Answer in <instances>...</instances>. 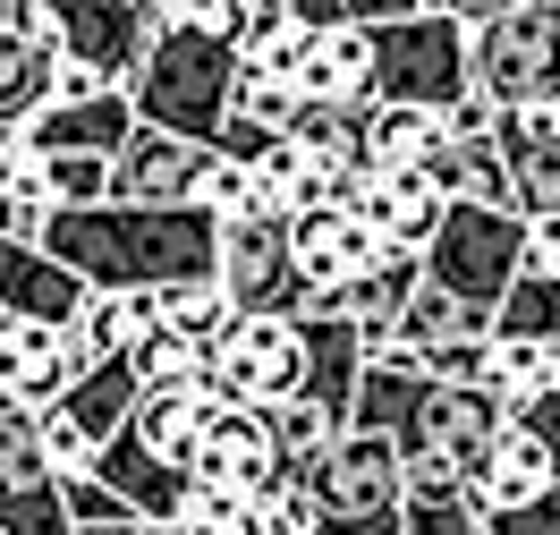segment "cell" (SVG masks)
I'll return each mask as SVG.
<instances>
[{
	"label": "cell",
	"instance_id": "30",
	"mask_svg": "<svg viewBox=\"0 0 560 535\" xmlns=\"http://www.w3.org/2000/svg\"><path fill=\"white\" fill-rule=\"evenodd\" d=\"M492 323L476 306H458L451 289L417 281L408 289V306H399V357H424V349H451V340H485Z\"/></svg>",
	"mask_w": 560,
	"mask_h": 535
},
{
	"label": "cell",
	"instance_id": "24",
	"mask_svg": "<svg viewBox=\"0 0 560 535\" xmlns=\"http://www.w3.org/2000/svg\"><path fill=\"white\" fill-rule=\"evenodd\" d=\"M137 323H144V332H178V340L212 349V340L238 323V306L221 298V281H162V289H137Z\"/></svg>",
	"mask_w": 560,
	"mask_h": 535
},
{
	"label": "cell",
	"instance_id": "47",
	"mask_svg": "<svg viewBox=\"0 0 560 535\" xmlns=\"http://www.w3.org/2000/svg\"><path fill=\"white\" fill-rule=\"evenodd\" d=\"M153 535H187V527H178V519H153Z\"/></svg>",
	"mask_w": 560,
	"mask_h": 535
},
{
	"label": "cell",
	"instance_id": "43",
	"mask_svg": "<svg viewBox=\"0 0 560 535\" xmlns=\"http://www.w3.org/2000/svg\"><path fill=\"white\" fill-rule=\"evenodd\" d=\"M433 0H349V26H390V18H417Z\"/></svg>",
	"mask_w": 560,
	"mask_h": 535
},
{
	"label": "cell",
	"instance_id": "51",
	"mask_svg": "<svg viewBox=\"0 0 560 535\" xmlns=\"http://www.w3.org/2000/svg\"><path fill=\"white\" fill-rule=\"evenodd\" d=\"M0 535H9V527H0Z\"/></svg>",
	"mask_w": 560,
	"mask_h": 535
},
{
	"label": "cell",
	"instance_id": "33",
	"mask_svg": "<svg viewBox=\"0 0 560 535\" xmlns=\"http://www.w3.org/2000/svg\"><path fill=\"white\" fill-rule=\"evenodd\" d=\"M492 332H518V340H552L560 349V289L535 281V272H518L510 298H501V315H492Z\"/></svg>",
	"mask_w": 560,
	"mask_h": 535
},
{
	"label": "cell",
	"instance_id": "7",
	"mask_svg": "<svg viewBox=\"0 0 560 535\" xmlns=\"http://www.w3.org/2000/svg\"><path fill=\"white\" fill-rule=\"evenodd\" d=\"M212 281H221V298H230L238 315H280V323H306V315H315V289L289 272V221H272V213L221 221Z\"/></svg>",
	"mask_w": 560,
	"mask_h": 535
},
{
	"label": "cell",
	"instance_id": "19",
	"mask_svg": "<svg viewBox=\"0 0 560 535\" xmlns=\"http://www.w3.org/2000/svg\"><path fill=\"white\" fill-rule=\"evenodd\" d=\"M357 213L374 221V239H383L390 255H424V247H433V230H442V213H451V196H442L424 171H374Z\"/></svg>",
	"mask_w": 560,
	"mask_h": 535
},
{
	"label": "cell",
	"instance_id": "46",
	"mask_svg": "<svg viewBox=\"0 0 560 535\" xmlns=\"http://www.w3.org/2000/svg\"><path fill=\"white\" fill-rule=\"evenodd\" d=\"M77 535H153V519H137V510H119V519H103V527H77Z\"/></svg>",
	"mask_w": 560,
	"mask_h": 535
},
{
	"label": "cell",
	"instance_id": "18",
	"mask_svg": "<svg viewBox=\"0 0 560 535\" xmlns=\"http://www.w3.org/2000/svg\"><path fill=\"white\" fill-rule=\"evenodd\" d=\"M77 306H85V281H77L69 264H51L43 247L0 239V315H9V323H51V332H69Z\"/></svg>",
	"mask_w": 560,
	"mask_h": 535
},
{
	"label": "cell",
	"instance_id": "21",
	"mask_svg": "<svg viewBox=\"0 0 560 535\" xmlns=\"http://www.w3.org/2000/svg\"><path fill=\"white\" fill-rule=\"evenodd\" d=\"M298 340H306V399L331 408L340 426H349V399H357V374H365V349H357V323L340 306H315V315L298 323Z\"/></svg>",
	"mask_w": 560,
	"mask_h": 535
},
{
	"label": "cell",
	"instance_id": "12",
	"mask_svg": "<svg viewBox=\"0 0 560 535\" xmlns=\"http://www.w3.org/2000/svg\"><path fill=\"white\" fill-rule=\"evenodd\" d=\"M196 493H238V501H272L289 476H280V442H272V417L264 408H212L205 442H196Z\"/></svg>",
	"mask_w": 560,
	"mask_h": 535
},
{
	"label": "cell",
	"instance_id": "36",
	"mask_svg": "<svg viewBox=\"0 0 560 535\" xmlns=\"http://www.w3.org/2000/svg\"><path fill=\"white\" fill-rule=\"evenodd\" d=\"M196 205H205L212 221H238V213H255V178H246V162L212 153V171H205V187H196Z\"/></svg>",
	"mask_w": 560,
	"mask_h": 535
},
{
	"label": "cell",
	"instance_id": "3",
	"mask_svg": "<svg viewBox=\"0 0 560 535\" xmlns=\"http://www.w3.org/2000/svg\"><path fill=\"white\" fill-rule=\"evenodd\" d=\"M128 103H137L144 128L187 137V144L212 153L221 128H230V103H238V51L212 43V35H196V26H178V18H162V35H153V51H144Z\"/></svg>",
	"mask_w": 560,
	"mask_h": 535
},
{
	"label": "cell",
	"instance_id": "16",
	"mask_svg": "<svg viewBox=\"0 0 560 535\" xmlns=\"http://www.w3.org/2000/svg\"><path fill=\"white\" fill-rule=\"evenodd\" d=\"M77 383L69 340L51 323H0V417H43Z\"/></svg>",
	"mask_w": 560,
	"mask_h": 535
},
{
	"label": "cell",
	"instance_id": "44",
	"mask_svg": "<svg viewBox=\"0 0 560 535\" xmlns=\"http://www.w3.org/2000/svg\"><path fill=\"white\" fill-rule=\"evenodd\" d=\"M433 9H442V18H458V26L476 35V26H492V18H501V9H518V0H433Z\"/></svg>",
	"mask_w": 560,
	"mask_h": 535
},
{
	"label": "cell",
	"instance_id": "42",
	"mask_svg": "<svg viewBox=\"0 0 560 535\" xmlns=\"http://www.w3.org/2000/svg\"><path fill=\"white\" fill-rule=\"evenodd\" d=\"M510 426H526V433H535V442H544V451L560 460V392H535V399H518V408H510Z\"/></svg>",
	"mask_w": 560,
	"mask_h": 535
},
{
	"label": "cell",
	"instance_id": "31",
	"mask_svg": "<svg viewBox=\"0 0 560 535\" xmlns=\"http://www.w3.org/2000/svg\"><path fill=\"white\" fill-rule=\"evenodd\" d=\"M51 69H60V51H35V43L0 35V153H9L18 128L51 103Z\"/></svg>",
	"mask_w": 560,
	"mask_h": 535
},
{
	"label": "cell",
	"instance_id": "38",
	"mask_svg": "<svg viewBox=\"0 0 560 535\" xmlns=\"http://www.w3.org/2000/svg\"><path fill=\"white\" fill-rule=\"evenodd\" d=\"M0 35L35 43V51H60V0H0Z\"/></svg>",
	"mask_w": 560,
	"mask_h": 535
},
{
	"label": "cell",
	"instance_id": "5",
	"mask_svg": "<svg viewBox=\"0 0 560 535\" xmlns=\"http://www.w3.org/2000/svg\"><path fill=\"white\" fill-rule=\"evenodd\" d=\"M518 255H526V221L510 205H451L417 264H424L433 289H451L458 306H476L492 323L501 298H510V281H518Z\"/></svg>",
	"mask_w": 560,
	"mask_h": 535
},
{
	"label": "cell",
	"instance_id": "20",
	"mask_svg": "<svg viewBox=\"0 0 560 535\" xmlns=\"http://www.w3.org/2000/svg\"><path fill=\"white\" fill-rule=\"evenodd\" d=\"M492 144H501V171H510V205L518 221L560 213V137L535 111H492Z\"/></svg>",
	"mask_w": 560,
	"mask_h": 535
},
{
	"label": "cell",
	"instance_id": "4",
	"mask_svg": "<svg viewBox=\"0 0 560 535\" xmlns=\"http://www.w3.org/2000/svg\"><path fill=\"white\" fill-rule=\"evenodd\" d=\"M467 85L485 111H544L560 94V9L518 0L467 35Z\"/></svg>",
	"mask_w": 560,
	"mask_h": 535
},
{
	"label": "cell",
	"instance_id": "28",
	"mask_svg": "<svg viewBox=\"0 0 560 535\" xmlns=\"http://www.w3.org/2000/svg\"><path fill=\"white\" fill-rule=\"evenodd\" d=\"M485 392L501 399V417L535 392H560V349L552 340H518V332H492L485 340Z\"/></svg>",
	"mask_w": 560,
	"mask_h": 535
},
{
	"label": "cell",
	"instance_id": "1",
	"mask_svg": "<svg viewBox=\"0 0 560 535\" xmlns=\"http://www.w3.org/2000/svg\"><path fill=\"white\" fill-rule=\"evenodd\" d=\"M349 426L399 442L408 493H467L485 442L510 426V417H501V399H492L485 383H476V392H451V383H424L408 357H374V365L357 374Z\"/></svg>",
	"mask_w": 560,
	"mask_h": 535
},
{
	"label": "cell",
	"instance_id": "40",
	"mask_svg": "<svg viewBox=\"0 0 560 535\" xmlns=\"http://www.w3.org/2000/svg\"><path fill=\"white\" fill-rule=\"evenodd\" d=\"M264 535H323V501L306 493V485H280V493L264 501Z\"/></svg>",
	"mask_w": 560,
	"mask_h": 535
},
{
	"label": "cell",
	"instance_id": "45",
	"mask_svg": "<svg viewBox=\"0 0 560 535\" xmlns=\"http://www.w3.org/2000/svg\"><path fill=\"white\" fill-rule=\"evenodd\" d=\"M323 535H399V519H323Z\"/></svg>",
	"mask_w": 560,
	"mask_h": 535
},
{
	"label": "cell",
	"instance_id": "41",
	"mask_svg": "<svg viewBox=\"0 0 560 535\" xmlns=\"http://www.w3.org/2000/svg\"><path fill=\"white\" fill-rule=\"evenodd\" d=\"M518 272H535V281H552V289H560V213H535V221H526Z\"/></svg>",
	"mask_w": 560,
	"mask_h": 535
},
{
	"label": "cell",
	"instance_id": "49",
	"mask_svg": "<svg viewBox=\"0 0 560 535\" xmlns=\"http://www.w3.org/2000/svg\"><path fill=\"white\" fill-rule=\"evenodd\" d=\"M153 9H162V18H171V9H178V0H153Z\"/></svg>",
	"mask_w": 560,
	"mask_h": 535
},
{
	"label": "cell",
	"instance_id": "29",
	"mask_svg": "<svg viewBox=\"0 0 560 535\" xmlns=\"http://www.w3.org/2000/svg\"><path fill=\"white\" fill-rule=\"evenodd\" d=\"M60 417H69L94 451H103L110 433L137 417V374H128V357H110V365H94V374H77L69 399H60Z\"/></svg>",
	"mask_w": 560,
	"mask_h": 535
},
{
	"label": "cell",
	"instance_id": "35",
	"mask_svg": "<svg viewBox=\"0 0 560 535\" xmlns=\"http://www.w3.org/2000/svg\"><path fill=\"white\" fill-rule=\"evenodd\" d=\"M399 535H485L467 493H408L399 501Z\"/></svg>",
	"mask_w": 560,
	"mask_h": 535
},
{
	"label": "cell",
	"instance_id": "11",
	"mask_svg": "<svg viewBox=\"0 0 560 535\" xmlns=\"http://www.w3.org/2000/svg\"><path fill=\"white\" fill-rule=\"evenodd\" d=\"M306 493L323 501V519H399L408 501V467H399V442L390 433H340L323 467L306 476Z\"/></svg>",
	"mask_w": 560,
	"mask_h": 535
},
{
	"label": "cell",
	"instance_id": "22",
	"mask_svg": "<svg viewBox=\"0 0 560 535\" xmlns=\"http://www.w3.org/2000/svg\"><path fill=\"white\" fill-rule=\"evenodd\" d=\"M298 103H374V35L323 26L298 60Z\"/></svg>",
	"mask_w": 560,
	"mask_h": 535
},
{
	"label": "cell",
	"instance_id": "15",
	"mask_svg": "<svg viewBox=\"0 0 560 535\" xmlns=\"http://www.w3.org/2000/svg\"><path fill=\"white\" fill-rule=\"evenodd\" d=\"M560 485V460L535 442L526 426H501L485 442V460H476V476H467V510L485 519V535L501 527V519H518L526 501H544Z\"/></svg>",
	"mask_w": 560,
	"mask_h": 535
},
{
	"label": "cell",
	"instance_id": "27",
	"mask_svg": "<svg viewBox=\"0 0 560 535\" xmlns=\"http://www.w3.org/2000/svg\"><path fill=\"white\" fill-rule=\"evenodd\" d=\"M137 298H119V289H85V306H77V323L60 332L69 340V365L77 374H94V365H110V357L137 349Z\"/></svg>",
	"mask_w": 560,
	"mask_h": 535
},
{
	"label": "cell",
	"instance_id": "48",
	"mask_svg": "<svg viewBox=\"0 0 560 535\" xmlns=\"http://www.w3.org/2000/svg\"><path fill=\"white\" fill-rule=\"evenodd\" d=\"M0 187H9V153H0Z\"/></svg>",
	"mask_w": 560,
	"mask_h": 535
},
{
	"label": "cell",
	"instance_id": "14",
	"mask_svg": "<svg viewBox=\"0 0 560 535\" xmlns=\"http://www.w3.org/2000/svg\"><path fill=\"white\" fill-rule=\"evenodd\" d=\"M0 527L9 535H77L60 501V467L43 460L35 417H0Z\"/></svg>",
	"mask_w": 560,
	"mask_h": 535
},
{
	"label": "cell",
	"instance_id": "37",
	"mask_svg": "<svg viewBox=\"0 0 560 535\" xmlns=\"http://www.w3.org/2000/svg\"><path fill=\"white\" fill-rule=\"evenodd\" d=\"M492 340V332H485ZM485 340H451V349H424V357H408L424 383H451V392H476L485 383Z\"/></svg>",
	"mask_w": 560,
	"mask_h": 535
},
{
	"label": "cell",
	"instance_id": "32",
	"mask_svg": "<svg viewBox=\"0 0 560 535\" xmlns=\"http://www.w3.org/2000/svg\"><path fill=\"white\" fill-rule=\"evenodd\" d=\"M340 417H331V408H315V399L298 392V399H280L272 408V442H280V476H289V485H306V476H315L323 467V451H331V442H340Z\"/></svg>",
	"mask_w": 560,
	"mask_h": 535
},
{
	"label": "cell",
	"instance_id": "39",
	"mask_svg": "<svg viewBox=\"0 0 560 535\" xmlns=\"http://www.w3.org/2000/svg\"><path fill=\"white\" fill-rule=\"evenodd\" d=\"M43 230H51V205H43L35 187H0V239H18V247H43Z\"/></svg>",
	"mask_w": 560,
	"mask_h": 535
},
{
	"label": "cell",
	"instance_id": "50",
	"mask_svg": "<svg viewBox=\"0 0 560 535\" xmlns=\"http://www.w3.org/2000/svg\"><path fill=\"white\" fill-rule=\"evenodd\" d=\"M0 323H9V315H0Z\"/></svg>",
	"mask_w": 560,
	"mask_h": 535
},
{
	"label": "cell",
	"instance_id": "10",
	"mask_svg": "<svg viewBox=\"0 0 560 535\" xmlns=\"http://www.w3.org/2000/svg\"><path fill=\"white\" fill-rule=\"evenodd\" d=\"M390 247L374 239V221L365 213H340V205H306V213H289V272L315 289V306H340L365 272H383Z\"/></svg>",
	"mask_w": 560,
	"mask_h": 535
},
{
	"label": "cell",
	"instance_id": "8",
	"mask_svg": "<svg viewBox=\"0 0 560 535\" xmlns=\"http://www.w3.org/2000/svg\"><path fill=\"white\" fill-rule=\"evenodd\" d=\"M298 392H306V340H298V323L238 315L212 340V399L221 408H264L272 417L280 399H298Z\"/></svg>",
	"mask_w": 560,
	"mask_h": 535
},
{
	"label": "cell",
	"instance_id": "25",
	"mask_svg": "<svg viewBox=\"0 0 560 535\" xmlns=\"http://www.w3.org/2000/svg\"><path fill=\"white\" fill-rule=\"evenodd\" d=\"M128 374H137V399H212V349L178 332H137Z\"/></svg>",
	"mask_w": 560,
	"mask_h": 535
},
{
	"label": "cell",
	"instance_id": "23",
	"mask_svg": "<svg viewBox=\"0 0 560 535\" xmlns=\"http://www.w3.org/2000/svg\"><path fill=\"white\" fill-rule=\"evenodd\" d=\"M94 485H110V493L137 510V519H178V510H187V493H196V485H187L178 467L144 460V442H137L128 426L103 442V460H94Z\"/></svg>",
	"mask_w": 560,
	"mask_h": 535
},
{
	"label": "cell",
	"instance_id": "26",
	"mask_svg": "<svg viewBox=\"0 0 560 535\" xmlns=\"http://www.w3.org/2000/svg\"><path fill=\"white\" fill-rule=\"evenodd\" d=\"M451 144V111H417V103H374L365 111V153L374 171H424Z\"/></svg>",
	"mask_w": 560,
	"mask_h": 535
},
{
	"label": "cell",
	"instance_id": "6",
	"mask_svg": "<svg viewBox=\"0 0 560 535\" xmlns=\"http://www.w3.org/2000/svg\"><path fill=\"white\" fill-rule=\"evenodd\" d=\"M374 35V103H417V111H458L476 85H467V26L442 18V9H417V18H390V26H365Z\"/></svg>",
	"mask_w": 560,
	"mask_h": 535
},
{
	"label": "cell",
	"instance_id": "34",
	"mask_svg": "<svg viewBox=\"0 0 560 535\" xmlns=\"http://www.w3.org/2000/svg\"><path fill=\"white\" fill-rule=\"evenodd\" d=\"M178 527H187V535H264V501H238V493H187Z\"/></svg>",
	"mask_w": 560,
	"mask_h": 535
},
{
	"label": "cell",
	"instance_id": "13",
	"mask_svg": "<svg viewBox=\"0 0 560 535\" xmlns=\"http://www.w3.org/2000/svg\"><path fill=\"white\" fill-rule=\"evenodd\" d=\"M212 153L187 137H162V128H144L110 153V205H144V213H178V205H196V187H205Z\"/></svg>",
	"mask_w": 560,
	"mask_h": 535
},
{
	"label": "cell",
	"instance_id": "17",
	"mask_svg": "<svg viewBox=\"0 0 560 535\" xmlns=\"http://www.w3.org/2000/svg\"><path fill=\"white\" fill-rule=\"evenodd\" d=\"M128 137H137V103L128 94H85V103H43L9 153H94V162H110Z\"/></svg>",
	"mask_w": 560,
	"mask_h": 535
},
{
	"label": "cell",
	"instance_id": "2",
	"mask_svg": "<svg viewBox=\"0 0 560 535\" xmlns=\"http://www.w3.org/2000/svg\"><path fill=\"white\" fill-rule=\"evenodd\" d=\"M43 255L69 264L85 289H162V281H212V255H221V221L205 205H178V213H144V205H85V213H51Z\"/></svg>",
	"mask_w": 560,
	"mask_h": 535
},
{
	"label": "cell",
	"instance_id": "9",
	"mask_svg": "<svg viewBox=\"0 0 560 535\" xmlns=\"http://www.w3.org/2000/svg\"><path fill=\"white\" fill-rule=\"evenodd\" d=\"M153 35H162L153 0H60V60L85 69L94 85H110V94L137 85Z\"/></svg>",
	"mask_w": 560,
	"mask_h": 535
}]
</instances>
